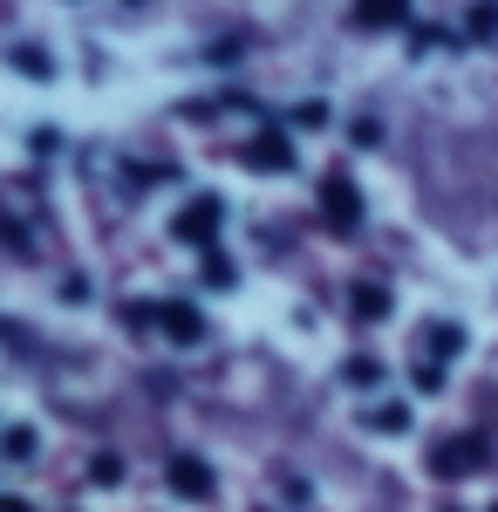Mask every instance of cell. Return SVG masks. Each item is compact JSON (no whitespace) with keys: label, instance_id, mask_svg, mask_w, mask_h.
<instances>
[{"label":"cell","instance_id":"d6986e66","mask_svg":"<svg viewBox=\"0 0 498 512\" xmlns=\"http://www.w3.org/2000/svg\"><path fill=\"white\" fill-rule=\"evenodd\" d=\"M89 478H96V485H116L123 465H116V458H89Z\"/></svg>","mask_w":498,"mask_h":512},{"label":"cell","instance_id":"277c9868","mask_svg":"<svg viewBox=\"0 0 498 512\" xmlns=\"http://www.w3.org/2000/svg\"><path fill=\"white\" fill-rule=\"evenodd\" d=\"M151 321L171 335V342H178V349H198V342H205V315H198L192 301H157Z\"/></svg>","mask_w":498,"mask_h":512},{"label":"cell","instance_id":"5b68a950","mask_svg":"<svg viewBox=\"0 0 498 512\" xmlns=\"http://www.w3.org/2000/svg\"><path fill=\"white\" fill-rule=\"evenodd\" d=\"M164 478H171V492H178V499H212V465L192 458V451H178V458L164 465Z\"/></svg>","mask_w":498,"mask_h":512},{"label":"cell","instance_id":"7a4b0ae2","mask_svg":"<svg viewBox=\"0 0 498 512\" xmlns=\"http://www.w3.org/2000/svg\"><path fill=\"white\" fill-rule=\"evenodd\" d=\"M219 226H226V205H219V198H192V205H178V219H171V233L192 239V246H212Z\"/></svg>","mask_w":498,"mask_h":512},{"label":"cell","instance_id":"ffe728a7","mask_svg":"<svg viewBox=\"0 0 498 512\" xmlns=\"http://www.w3.org/2000/svg\"><path fill=\"white\" fill-rule=\"evenodd\" d=\"M0 512H28V506H21V499H0Z\"/></svg>","mask_w":498,"mask_h":512},{"label":"cell","instance_id":"2e32d148","mask_svg":"<svg viewBox=\"0 0 498 512\" xmlns=\"http://www.w3.org/2000/svg\"><path fill=\"white\" fill-rule=\"evenodd\" d=\"M14 69H21V76H48V69H55V62H48V55H41V48H14Z\"/></svg>","mask_w":498,"mask_h":512},{"label":"cell","instance_id":"5bb4252c","mask_svg":"<svg viewBox=\"0 0 498 512\" xmlns=\"http://www.w3.org/2000/svg\"><path fill=\"white\" fill-rule=\"evenodd\" d=\"M0 458H35V431H28V424H14V431L0 437Z\"/></svg>","mask_w":498,"mask_h":512},{"label":"cell","instance_id":"ba28073f","mask_svg":"<svg viewBox=\"0 0 498 512\" xmlns=\"http://www.w3.org/2000/svg\"><path fill=\"white\" fill-rule=\"evenodd\" d=\"M458 349H464V328H458V321L423 328V355H437V362H444V355H458Z\"/></svg>","mask_w":498,"mask_h":512},{"label":"cell","instance_id":"44dd1931","mask_svg":"<svg viewBox=\"0 0 498 512\" xmlns=\"http://www.w3.org/2000/svg\"><path fill=\"white\" fill-rule=\"evenodd\" d=\"M444 512H458V506H444Z\"/></svg>","mask_w":498,"mask_h":512},{"label":"cell","instance_id":"ac0fdd59","mask_svg":"<svg viewBox=\"0 0 498 512\" xmlns=\"http://www.w3.org/2000/svg\"><path fill=\"white\" fill-rule=\"evenodd\" d=\"M294 123H301V130H321V123H328V103H301Z\"/></svg>","mask_w":498,"mask_h":512},{"label":"cell","instance_id":"8992f818","mask_svg":"<svg viewBox=\"0 0 498 512\" xmlns=\"http://www.w3.org/2000/svg\"><path fill=\"white\" fill-rule=\"evenodd\" d=\"M246 164H253V171H294V144H287V130H260V137L246 144Z\"/></svg>","mask_w":498,"mask_h":512},{"label":"cell","instance_id":"7c38bea8","mask_svg":"<svg viewBox=\"0 0 498 512\" xmlns=\"http://www.w3.org/2000/svg\"><path fill=\"white\" fill-rule=\"evenodd\" d=\"M410 383H417L423 396H437V390H444V362H437V355H423L417 369H410Z\"/></svg>","mask_w":498,"mask_h":512},{"label":"cell","instance_id":"9a60e30c","mask_svg":"<svg viewBox=\"0 0 498 512\" xmlns=\"http://www.w3.org/2000/svg\"><path fill=\"white\" fill-rule=\"evenodd\" d=\"M464 28H471V35H478V41H492V35H498V7H492V0H478Z\"/></svg>","mask_w":498,"mask_h":512},{"label":"cell","instance_id":"6da1fadb","mask_svg":"<svg viewBox=\"0 0 498 512\" xmlns=\"http://www.w3.org/2000/svg\"><path fill=\"white\" fill-rule=\"evenodd\" d=\"M321 219H328L335 233H355V226H362V192H355V178H342V171L321 178Z\"/></svg>","mask_w":498,"mask_h":512},{"label":"cell","instance_id":"30bf717a","mask_svg":"<svg viewBox=\"0 0 498 512\" xmlns=\"http://www.w3.org/2000/svg\"><path fill=\"white\" fill-rule=\"evenodd\" d=\"M355 315H362V321H383L389 315V294L376 287V280H362V287H355Z\"/></svg>","mask_w":498,"mask_h":512},{"label":"cell","instance_id":"7402d4cb","mask_svg":"<svg viewBox=\"0 0 498 512\" xmlns=\"http://www.w3.org/2000/svg\"><path fill=\"white\" fill-rule=\"evenodd\" d=\"M492 512H498V506H492Z\"/></svg>","mask_w":498,"mask_h":512},{"label":"cell","instance_id":"8fae6325","mask_svg":"<svg viewBox=\"0 0 498 512\" xmlns=\"http://www.w3.org/2000/svg\"><path fill=\"white\" fill-rule=\"evenodd\" d=\"M342 376L355 383V390H376V383H383V362H376V355H348Z\"/></svg>","mask_w":498,"mask_h":512},{"label":"cell","instance_id":"4fadbf2b","mask_svg":"<svg viewBox=\"0 0 498 512\" xmlns=\"http://www.w3.org/2000/svg\"><path fill=\"white\" fill-rule=\"evenodd\" d=\"M198 274H205V287H232V260L219 246H205V267H198Z\"/></svg>","mask_w":498,"mask_h":512},{"label":"cell","instance_id":"3957f363","mask_svg":"<svg viewBox=\"0 0 498 512\" xmlns=\"http://www.w3.org/2000/svg\"><path fill=\"white\" fill-rule=\"evenodd\" d=\"M485 437H451V444H437V458H430V472L437 478H471V472H485Z\"/></svg>","mask_w":498,"mask_h":512},{"label":"cell","instance_id":"e0dca14e","mask_svg":"<svg viewBox=\"0 0 498 512\" xmlns=\"http://www.w3.org/2000/svg\"><path fill=\"white\" fill-rule=\"evenodd\" d=\"M348 137H355V151H376V144H383V123H376V117H362L355 130H348Z\"/></svg>","mask_w":498,"mask_h":512},{"label":"cell","instance_id":"52a82bcc","mask_svg":"<svg viewBox=\"0 0 498 512\" xmlns=\"http://www.w3.org/2000/svg\"><path fill=\"white\" fill-rule=\"evenodd\" d=\"M403 14H410V0H362V7H355L362 28H396Z\"/></svg>","mask_w":498,"mask_h":512},{"label":"cell","instance_id":"9c48e42d","mask_svg":"<svg viewBox=\"0 0 498 512\" xmlns=\"http://www.w3.org/2000/svg\"><path fill=\"white\" fill-rule=\"evenodd\" d=\"M369 431L403 437V431H410V410H403V403H376V410H369Z\"/></svg>","mask_w":498,"mask_h":512}]
</instances>
